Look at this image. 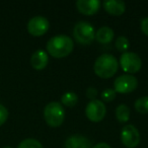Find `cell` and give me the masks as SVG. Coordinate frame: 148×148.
<instances>
[{
	"mask_svg": "<svg viewBox=\"0 0 148 148\" xmlns=\"http://www.w3.org/2000/svg\"><path fill=\"white\" fill-rule=\"evenodd\" d=\"M74 42L66 35H57L52 37L47 43V51L54 58H64L72 52Z\"/></svg>",
	"mask_w": 148,
	"mask_h": 148,
	"instance_id": "cell-1",
	"label": "cell"
},
{
	"mask_svg": "<svg viewBox=\"0 0 148 148\" xmlns=\"http://www.w3.org/2000/svg\"><path fill=\"white\" fill-rule=\"evenodd\" d=\"M118 67H119V64L114 55L103 54L95 60L93 70H95V73L101 78H110L115 75Z\"/></svg>",
	"mask_w": 148,
	"mask_h": 148,
	"instance_id": "cell-2",
	"label": "cell"
},
{
	"mask_svg": "<svg viewBox=\"0 0 148 148\" xmlns=\"http://www.w3.org/2000/svg\"><path fill=\"white\" fill-rule=\"evenodd\" d=\"M44 119L51 127H59L65 119V110L58 101H51L44 109Z\"/></svg>",
	"mask_w": 148,
	"mask_h": 148,
	"instance_id": "cell-3",
	"label": "cell"
},
{
	"mask_svg": "<svg viewBox=\"0 0 148 148\" xmlns=\"http://www.w3.org/2000/svg\"><path fill=\"white\" fill-rule=\"evenodd\" d=\"M73 37L79 44L88 45V44H90L93 41V39L95 37V27L88 21H78L74 25Z\"/></svg>",
	"mask_w": 148,
	"mask_h": 148,
	"instance_id": "cell-4",
	"label": "cell"
},
{
	"mask_svg": "<svg viewBox=\"0 0 148 148\" xmlns=\"http://www.w3.org/2000/svg\"><path fill=\"white\" fill-rule=\"evenodd\" d=\"M138 86V80L133 74L120 75L114 81V90L119 93H129Z\"/></svg>",
	"mask_w": 148,
	"mask_h": 148,
	"instance_id": "cell-5",
	"label": "cell"
},
{
	"mask_svg": "<svg viewBox=\"0 0 148 148\" xmlns=\"http://www.w3.org/2000/svg\"><path fill=\"white\" fill-rule=\"evenodd\" d=\"M120 65L126 73H136L142 67V61L139 55L134 52H125L120 58Z\"/></svg>",
	"mask_w": 148,
	"mask_h": 148,
	"instance_id": "cell-6",
	"label": "cell"
},
{
	"mask_svg": "<svg viewBox=\"0 0 148 148\" xmlns=\"http://www.w3.org/2000/svg\"><path fill=\"white\" fill-rule=\"evenodd\" d=\"M107 113V108L105 103L99 99H92L87 103L85 108V115L90 121L101 122L105 118Z\"/></svg>",
	"mask_w": 148,
	"mask_h": 148,
	"instance_id": "cell-7",
	"label": "cell"
},
{
	"mask_svg": "<svg viewBox=\"0 0 148 148\" xmlns=\"http://www.w3.org/2000/svg\"><path fill=\"white\" fill-rule=\"evenodd\" d=\"M27 27L31 35L35 37H40V36L45 35L48 32L50 27V23L47 17L43 15H36L29 21Z\"/></svg>",
	"mask_w": 148,
	"mask_h": 148,
	"instance_id": "cell-8",
	"label": "cell"
},
{
	"mask_svg": "<svg viewBox=\"0 0 148 148\" xmlns=\"http://www.w3.org/2000/svg\"><path fill=\"white\" fill-rule=\"evenodd\" d=\"M121 139L126 147L135 148L140 142V133L135 126L126 125L122 129Z\"/></svg>",
	"mask_w": 148,
	"mask_h": 148,
	"instance_id": "cell-9",
	"label": "cell"
},
{
	"mask_svg": "<svg viewBox=\"0 0 148 148\" xmlns=\"http://www.w3.org/2000/svg\"><path fill=\"white\" fill-rule=\"evenodd\" d=\"M64 146L65 148H91V142L85 136L75 134L66 139Z\"/></svg>",
	"mask_w": 148,
	"mask_h": 148,
	"instance_id": "cell-10",
	"label": "cell"
},
{
	"mask_svg": "<svg viewBox=\"0 0 148 148\" xmlns=\"http://www.w3.org/2000/svg\"><path fill=\"white\" fill-rule=\"evenodd\" d=\"M99 0H78L76 1V7L82 14L91 15L95 14L99 8Z\"/></svg>",
	"mask_w": 148,
	"mask_h": 148,
	"instance_id": "cell-11",
	"label": "cell"
},
{
	"mask_svg": "<svg viewBox=\"0 0 148 148\" xmlns=\"http://www.w3.org/2000/svg\"><path fill=\"white\" fill-rule=\"evenodd\" d=\"M48 62H49V57H48L47 52L42 49L34 52L31 57L32 66L37 70H42L46 68V66L48 65Z\"/></svg>",
	"mask_w": 148,
	"mask_h": 148,
	"instance_id": "cell-12",
	"label": "cell"
},
{
	"mask_svg": "<svg viewBox=\"0 0 148 148\" xmlns=\"http://www.w3.org/2000/svg\"><path fill=\"white\" fill-rule=\"evenodd\" d=\"M103 8L107 12L113 15H121L125 12L126 4L122 0H105Z\"/></svg>",
	"mask_w": 148,
	"mask_h": 148,
	"instance_id": "cell-13",
	"label": "cell"
},
{
	"mask_svg": "<svg viewBox=\"0 0 148 148\" xmlns=\"http://www.w3.org/2000/svg\"><path fill=\"white\" fill-rule=\"evenodd\" d=\"M114 31L109 27H101V29H97L95 33V39L101 44H108L114 39Z\"/></svg>",
	"mask_w": 148,
	"mask_h": 148,
	"instance_id": "cell-14",
	"label": "cell"
},
{
	"mask_svg": "<svg viewBox=\"0 0 148 148\" xmlns=\"http://www.w3.org/2000/svg\"><path fill=\"white\" fill-rule=\"evenodd\" d=\"M116 117L117 120L121 123H126L130 119V109L127 105L121 103L116 109Z\"/></svg>",
	"mask_w": 148,
	"mask_h": 148,
	"instance_id": "cell-15",
	"label": "cell"
},
{
	"mask_svg": "<svg viewBox=\"0 0 148 148\" xmlns=\"http://www.w3.org/2000/svg\"><path fill=\"white\" fill-rule=\"evenodd\" d=\"M61 101L64 106L66 107H74L76 105L77 101H78V97L75 92H72V91H68L65 92L61 97Z\"/></svg>",
	"mask_w": 148,
	"mask_h": 148,
	"instance_id": "cell-16",
	"label": "cell"
},
{
	"mask_svg": "<svg viewBox=\"0 0 148 148\" xmlns=\"http://www.w3.org/2000/svg\"><path fill=\"white\" fill-rule=\"evenodd\" d=\"M135 109H136V111L140 114L148 113V95L139 97V99L135 101Z\"/></svg>",
	"mask_w": 148,
	"mask_h": 148,
	"instance_id": "cell-17",
	"label": "cell"
},
{
	"mask_svg": "<svg viewBox=\"0 0 148 148\" xmlns=\"http://www.w3.org/2000/svg\"><path fill=\"white\" fill-rule=\"evenodd\" d=\"M17 148H43V145L40 141L34 138H27V139L23 140L21 143L18 144Z\"/></svg>",
	"mask_w": 148,
	"mask_h": 148,
	"instance_id": "cell-18",
	"label": "cell"
},
{
	"mask_svg": "<svg viewBox=\"0 0 148 148\" xmlns=\"http://www.w3.org/2000/svg\"><path fill=\"white\" fill-rule=\"evenodd\" d=\"M129 40L124 36H120L116 40V47L120 52H123V53L127 52V50L129 49Z\"/></svg>",
	"mask_w": 148,
	"mask_h": 148,
	"instance_id": "cell-19",
	"label": "cell"
},
{
	"mask_svg": "<svg viewBox=\"0 0 148 148\" xmlns=\"http://www.w3.org/2000/svg\"><path fill=\"white\" fill-rule=\"evenodd\" d=\"M116 97V91L113 88H106L101 92V99L105 101H112Z\"/></svg>",
	"mask_w": 148,
	"mask_h": 148,
	"instance_id": "cell-20",
	"label": "cell"
},
{
	"mask_svg": "<svg viewBox=\"0 0 148 148\" xmlns=\"http://www.w3.org/2000/svg\"><path fill=\"white\" fill-rule=\"evenodd\" d=\"M7 118H8V110L0 103V126L3 125L6 122Z\"/></svg>",
	"mask_w": 148,
	"mask_h": 148,
	"instance_id": "cell-21",
	"label": "cell"
},
{
	"mask_svg": "<svg viewBox=\"0 0 148 148\" xmlns=\"http://www.w3.org/2000/svg\"><path fill=\"white\" fill-rule=\"evenodd\" d=\"M85 95H86V97H88V99H90L91 101L92 99H95V97H97V90L95 87H88V88L86 89V92H85Z\"/></svg>",
	"mask_w": 148,
	"mask_h": 148,
	"instance_id": "cell-22",
	"label": "cell"
},
{
	"mask_svg": "<svg viewBox=\"0 0 148 148\" xmlns=\"http://www.w3.org/2000/svg\"><path fill=\"white\" fill-rule=\"evenodd\" d=\"M141 29L146 36H148V16L141 21Z\"/></svg>",
	"mask_w": 148,
	"mask_h": 148,
	"instance_id": "cell-23",
	"label": "cell"
},
{
	"mask_svg": "<svg viewBox=\"0 0 148 148\" xmlns=\"http://www.w3.org/2000/svg\"><path fill=\"white\" fill-rule=\"evenodd\" d=\"M92 148H112V147L108 143H106V142H101V143L95 144Z\"/></svg>",
	"mask_w": 148,
	"mask_h": 148,
	"instance_id": "cell-24",
	"label": "cell"
},
{
	"mask_svg": "<svg viewBox=\"0 0 148 148\" xmlns=\"http://www.w3.org/2000/svg\"><path fill=\"white\" fill-rule=\"evenodd\" d=\"M2 148H12V147H10V146H4V147H2Z\"/></svg>",
	"mask_w": 148,
	"mask_h": 148,
	"instance_id": "cell-25",
	"label": "cell"
}]
</instances>
